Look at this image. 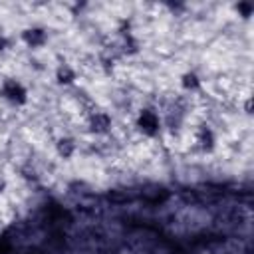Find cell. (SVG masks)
<instances>
[{"label":"cell","mask_w":254,"mask_h":254,"mask_svg":"<svg viewBox=\"0 0 254 254\" xmlns=\"http://www.w3.org/2000/svg\"><path fill=\"white\" fill-rule=\"evenodd\" d=\"M179 83H181V87H183L185 91L194 93V91H198V89L202 87V77H200L194 69H187V71H183V73H181Z\"/></svg>","instance_id":"obj_8"},{"label":"cell","mask_w":254,"mask_h":254,"mask_svg":"<svg viewBox=\"0 0 254 254\" xmlns=\"http://www.w3.org/2000/svg\"><path fill=\"white\" fill-rule=\"evenodd\" d=\"M54 81H56V85H60V87H69V85H73V83L77 81V69H75L71 64L62 62V64H58L56 69H54Z\"/></svg>","instance_id":"obj_6"},{"label":"cell","mask_w":254,"mask_h":254,"mask_svg":"<svg viewBox=\"0 0 254 254\" xmlns=\"http://www.w3.org/2000/svg\"><path fill=\"white\" fill-rule=\"evenodd\" d=\"M135 129L147 137V139H155L157 135H161L163 131V115L155 109V107H143L139 109V113L135 115Z\"/></svg>","instance_id":"obj_1"},{"label":"cell","mask_w":254,"mask_h":254,"mask_svg":"<svg viewBox=\"0 0 254 254\" xmlns=\"http://www.w3.org/2000/svg\"><path fill=\"white\" fill-rule=\"evenodd\" d=\"M111 129H113V117H111V113H107L103 109H97V111H91L87 115V131L91 135L101 137V135H107Z\"/></svg>","instance_id":"obj_4"},{"label":"cell","mask_w":254,"mask_h":254,"mask_svg":"<svg viewBox=\"0 0 254 254\" xmlns=\"http://www.w3.org/2000/svg\"><path fill=\"white\" fill-rule=\"evenodd\" d=\"M8 48H10V40H8V36H6V34H2V32H0V54H2V52H6Z\"/></svg>","instance_id":"obj_11"},{"label":"cell","mask_w":254,"mask_h":254,"mask_svg":"<svg viewBox=\"0 0 254 254\" xmlns=\"http://www.w3.org/2000/svg\"><path fill=\"white\" fill-rule=\"evenodd\" d=\"M0 99L6 101L8 105L12 107H22L28 103L30 95H28V87L16 79V77H6L2 83H0Z\"/></svg>","instance_id":"obj_2"},{"label":"cell","mask_w":254,"mask_h":254,"mask_svg":"<svg viewBox=\"0 0 254 254\" xmlns=\"http://www.w3.org/2000/svg\"><path fill=\"white\" fill-rule=\"evenodd\" d=\"M20 40L28 50H42L50 42V32L44 26H26L20 32Z\"/></svg>","instance_id":"obj_3"},{"label":"cell","mask_w":254,"mask_h":254,"mask_svg":"<svg viewBox=\"0 0 254 254\" xmlns=\"http://www.w3.org/2000/svg\"><path fill=\"white\" fill-rule=\"evenodd\" d=\"M123 52H125V54H137V52H139V42H137L131 34H127V36L123 38Z\"/></svg>","instance_id":"obj_10"},{"label":"cell","mask_w":254,"mask_h":254,"mask_svg":"<svg viewBox=\"0 0 254 254\" xmlns=\"http://www.w3.org/2000/svg\"><path fill=\"white\" fill-rule=\"evenodd\" d=\"M194 145L200 153H212L216 149V133L208 125H200L194 133Z\"/></svg>","instance_id":"obj_5"},{"label":"cell","mask_w":254,"mask_h":254,"mask_svg":"<svg viewBox=\"0 0 254 254\" xmlns=\"http://www.w3.org/2000/svg\"><path fill=\"white\" fill-rule=\"evenodd\" d=\"M54 151H56V155H58L60 159L69 161V159H73L75 153H77V141H75L71 135H62V137L56 139Z\"/></svg>","instance_id":"obj_7"},{"label":"cell","mask_w":254,"mask_h":254,"mask_svg":"<svg viewBox=\"0 0 254 254\" xmlns=\"http://www.w3.org/2000/svg\"><path fill=\"white\" fill-rule=\"evenodd\" d=\"M6 187H8V183H6V179H4L2 175H0V194H2L4 190H6Z\"/></svg>","instance_id":"obj_12"},{"label":"cell","mask_w":254,"mask_h":254,"mask_svg":"<svg viewBox=\"0 0 254 254\" xmlns=\"http://www.w3.org/2000/svg\"><path fill=\"white\" fill-rule=\"evenodd\" d=\"M234 10H236V14H238L240 18H244V20H248V18L254 14V6H252L250 2H238V4H234Z\"/></svg>","instance_id":"obj_9"}]
</instances>
